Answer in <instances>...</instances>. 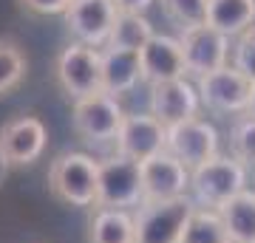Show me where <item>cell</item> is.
Masks as SVG:
<instances>
[{
	"label": "cell",
	"mask_w": 255,
	"mask_h": 243,
	"mask_svg": "<svg viewBox=\"0 0 255 243\" xmlns=\"http://www.w3.org/2000/svg\"><path fill=\"white\" fill-rule=\"evenodd\" d=\"M51 195L71 207H97L100 195V162L85 153H63L48 170Z\"/></svg>",
	"instance_id": "cell-1"
},
{
	"label": "cell",
	"mask_w": 255,
	"mask_h": 243,
	"mask_svg": "<svg viewBox=\"0 0 255 243\" xmlns=\"http://www.w3.org/2000/svg\"><path fill=\"white\" fill-rule=\"evenodd\" d=\"M247 189V167L238 159L216 156L190 172V198L201 209H221Z\"/></svg>",
	"instance_id": "cell-2"
},
{
	"label": "cell",
	"mask_w": 255,
	"mask_h": 243,
	"mask_svg": "<svg viewBox=\"0 0 255 243\" xmlns=\"http://www.w3.org/2000/svg\"><path fill=\"white\" fill-rule=\"evenodd\" d=\"M196 212L190 195L176 201H145L133 215L136 243H184V232Z\"/></svg>",
	"instance_id": "cell-3"
},
{
	"label": "cell",
	"mask_w": 255,
	"mask_h": 243,
	"mask_svg": "<svg viewBox=\"0 0 255 243\" xmlns=\"http://www.w3.org/2000/svg\"><path fill=\"white\" fill-rule=\"evenodd\" d=\"M54 77L63 93L74 102L102 93V54L82 43L65 45L54 63Z\"/></svg>",
	"instance_id": "cell-4"
},
{
	"label": "cell",
	"mask_w": 255,
	"mask_h": 243,
	"mask_svg": "<svg viewBox=\"0 0 255 243\" xmlns=\"http://www.w3.org/2000/svg\"><path fill=\"white\" fill-rule=\"evenodd\" d=\"M145 204V184H142V164L125 156H111L100 162V195L97 207L102 209H133Z\"/></svg>",
	"instance_id": "cell-5"
},
{
	"label": "cell",
	"mask_w": 255,
	"mask_h": 243,
	"mask_svg": "<svg viewBox=\"0 0 255 243\" xmlns=\"http://www.w3.org/2000/svg\"><path fill=\"white\" fill-rule=\"evenodd\" d=\"M125 110L117 96L111 93H94L85 99H77L71 108V125L85 144H117V136L125 122Z\"/></svg>",
	"instance_id": "cell-6"
},
{
	"label": "cell",
	"mask_w": 255,
	"mask_h": 243,
	"mask_svg": "<svg viewBox=\"0 0 255 243\" xmlns=\"http://www.w3.org/2000/svg\"><path fill=\"white\" fill-rule=\"evenodd\" d=\"M199 96L201 105L221 116H236L247 113L250 99H253V82L233 65L213 71L207 77H199Z\"/></svg>",
	"instance_id": "cell-7"
},
{
	"label": "cell",
	"mask_w": 255,
	"mask_h": 243,
	"mask_svg": "<svg viewBox=\"0 0 255 243\" xmlns=\"http://www.w3.org/2000/svg\"><path fill=\"white\" fill-rule=\"evenodd\" d=\"M117 17L119 9L114 0H74L65 11V28L77 37V43L100 48L108 45Z\"/></svg>",
	"instance_id": "cell-8"
},
{
	"label": "cell",
	"mask_w": 255,
	"mask_h": 243,
	"mask_svg": "<svg viewBox=\"0 0 255 243\" xmlns=\"http://www.w3.org/2000/svg\"><path fill=\"white\" fill-rule=\"evenodd\" d=\"M167 153L176 156L187 170H196L219 156V133L210 122L187 119L182 125L167 127Z\"/></svg>",
	"instance_id": "cell-9"
},
{
	"label": "cell",
	"mask_w": 255,
	"mask_h": 243,
	"mask_svg": "<svg viewBox=\"0 0 255 243\" xmlns=\"http://www.w3.org/2000/svg\"><path fill=\"white\" fill-rule=\"evenodd\" d=\"M167 150V127L150 113H128L117 136V153L133 162H147Z\"/></svg>",
	"instance_id": "cell-10"
},
{
	"label": "cell",
	"mask_w": 255,
	"mask_h": 243,
	"mask_svg": "<svg viewBox=\"0 0 255 243\" xmlns=\"http://www.w3.org/2000/svg\"><path fill=\"white\" fill-rule=\"evenodd\" d=\"M182 51L184 63H187V74L193 77H207L213 71L227 68L230 57V37L210 26H199L190 31H182Z\"/></svg>",
	"instance_id": "cell-11"
},
{
	"label": "cell",
	"mask_w": 255,
	"mask_h": 243,
	"mask_svg": "<svg viewBox=\"0 0 255 243\" xmlns=\"http://www.w3.org/2000/svg\"><path fill=\"white\" fill-rule=\"evenodd\" d=\"M190 172L167 150L142 162V184L145 201H176L190 195Z\"/></svg>",
	"instance_id": "cell-12"
},
{
	"label": "cell",
	"mask_w": 255,
	"mask_h": 243,
	"mask_svg": "<svg viewBox=\"0 0 255 243\" xmlns=\"http://www.w3.org/2000/svg\"><path fill=\"white\" fill-rule=\"evenodd\" d=\"M46 150V125L37 116H17L0 127V153L11 167L34 164Z\"/></svg>",
	"instance_id": "cell-13"
},
{
	"label": "cell",
	"mask_w": 255,
	"mask_h": 243,
	"mask_svg": "<svg viewBox=\"0 0 255 243\" xmlns=\"http://www.w3.org/2000/svg\"><path fill=\"white\" fill-rule=\"evenodd\" d=\"M139 63H142V80L153 88L162 82H176L184 80L187 63H184L182 40L167 34H153L150 43L139 51Z\"/></svg>",
	"instance_id": "cell-14"
},
{
	"label": "cell",
	"mask_w": 255,
	"mask_h": 243,
	"mask_svg": "<svg viewBox=\"0 0 255 243\" xmlns=\"http://www.w3.org/2000/svg\"><path fill=\"white\" fill-rule=\"evenodd\" d=\"M199 105V88H193L187 80L162 82L150 88V116H156L164 127H176L187 119H196Z\"/></svg>",
	"instance_id": "cell-15"
},
{
	"label": "cell",
	"mask_w": 255,
	"mask_h": 243,
	"mask_svg": "<svg viewBox=\"0 0 255 243\" xmlns=\"http://www.w3.org/2000/svg\"><path fill=\"white\" fill-rule=\"evenodd\" d=\"M142 80V63H139V51H117V48H105L102 51V93L111 96H122L136 88Z\"/></svg>",
	"instance_id": "cell-16"
},
{
	"label": "cell",
	"mask_w": 255,
	"mask_h": 243,
	"mask_svg": "<svg viewBox=\"0 0 255 243\" xmlns=\"http://www.w3.org/2000/svg\"><path fill=\"white\" fill-rule=\"evenodd\" d=\"M255 23V0H210L207 26L224 37L247 34Z\"/></svg>",
	"instance_id": "cell-17"
},
{
	"label": "cell",
	"mask_w": 255,
	"mask_h": 243,
	"mask_svg": "<svg viewBox=\"0 0 255 243\" xmlns=\"http://www.w3.org/2000/svg\"><path fill=\"white\" fill-rule=\"evenodd\" d=\"M88 243H136V224L125 209L97 207L88 224Z\"/></svg>",
	"instance_id": "cell-18"
},
{
	"label": "cell",
	"mask_w": 255,
	"mask_h": 243,
	"mask_svg": "<svg viewBox=\"0 0 255 243\" xmlns=\"http://www.w3.org/2000/svg\"><path fill=\"white\" fill-rule=\"evenodd\" d=\"M233 243H255V192L244 189L219 209Z\"/></svg>",
	"instance_id": "cell-19"
},
{
	"label": "cell",
	"mask_w": 255,
	"mask_h": 243,
	"mask_svg": "<svg viewBox=\"0 0 255 243\" xmlns=\"http://www.w3.org/2000/svg\"><path fill=\"white\" fill-rule=\"evenodd\" d=\"M153 37V26L145 14L136 11H119L117 26L111 31V40L105 48H117V51H142Z\"/></svg>",
	"instance_id": "cell-20"
},
{
	"label": "cell",
	"mask_w": 255,
	"mask_h": 243,
	"mask_svg": "<svg viewBox=\"0 0 255 243\" xmlns=\"http://www.w3.org/2000/svg\"><path fill=\"white\" fill-rule=\"evenodd\" d=\"M184 243H233V241H230L219 209L196 207L190 224H187V232H184Z\"/></svg>",
	"instance_id": "cell-21"
},
{
	"label": "cell",
	"mask_w": 255,
	"mask_h": 243,
	"mask_svg": "<svg viewBox=\"0 0 255 243\" xmlns=\"http://www.w3.org/2000/svg\"><path fill=\"white\" fill-rule=\"evenodd\" d=\"M26 80V57L14 40H0V96H6Z\"/></svg>",
	"instance_id": "cell-22"
},
{
	"label": "cell",
	"mask_w": 255,
	"mask_h": 243,
	"mask_svg": "<svg viewBox=\"0 0 255 243\" xmlns=\"http://www.w3.org/2000/svg\"><path fill=\"white\" fill-rule=\"evenodd\" d=\"M207 3L210 0H162V9L182 31H190L207 26Z\"/></svg>",
	"instance_id": "cell-23"
},
{
	"label": "cell",
	"mask_w": 255,
	"mask_h": 243,
	"mask_svg": "<svg viewBox=\"0 0 255 243\" xmlns=\"http://www.w3.org/2000/svg\"><path fill=\"white\" fill-rule=\"evenodd\" d=\"M230 147H233V159H238L244 167H255V119L253 116L236 119V125L230 130Z\"/></svg>",
	"instance_id": "cell-24"
},
{
	"label": "cell",
	"mask_w": 255,
	"mask_h": 243,
	"mask_svg": "<svg viewBox=\"0 0 255 243\" xmlns=\"http://www.w3.org/2000/svg\"><path fill=\"white\" fill-rule=\"evenodd\" d=\"M233 68L241 71L255 85V26L247 34H241L238 45L233 48Z\"/></svg>",
	"instance_id": "cell-25"
},
{
	"label": "cell",
	"mask_w": 255,
	"mask_h": 243,
	"mask_svg": "<svg viewBox=\"0 0 255 243\" xmlns=\"http://www.w3.org/2000/svg\"><path fill=\"white\" fill-rule=\"evenodd\" d=\"M17 3L31 14H65L74 0H17Z\"/></svg>",
	"instance_id": "cell-26"
},
{
	"label": "cell",
	"mask_w": 255,
	"mask_h": 243,
	"mask_svg": "<svg viewBox=\"0 0 255 243\" xmlns=\"http://www.w3.org/2000/svg\"><path fill=\"white\" fill-rule=\"evenodd\" d=\"M119 11H136V14H145V9L153 6V0H114Z\"/></svg>",
	"instance_id": "cell-27"
},
{
	"label": "cell",
	"mask_w": 255,
	"mask_h": 243,
	"mask_svg": "<svg viewBox=\"0 0 255 243\" xmlns=\"http://www.w3.org/2000/svg\"><path fill=\"white\" fill-rule=\"evenodd\" d=\"M9 167L11 164L6 162V156L0 153V187H3V181H6V175H9Z\"/></svg>",
	"instance_id": "cell-28"
},
{
	"label": "cell",
	"mask_w": 255,
	"mask_h": 243,
	"mask_svg": "<svg viewBox=\"0 0 255 243\" xmlns=\"http://www.w3.org/2000/svg\"><path fill=\"white\" fill-rule=\"evenodd\" d=\"M247 116L255 119V85H253V99H250V108H247Z\"/></svg>",
	"instance_id": "cell-29"
}]
</instances>
